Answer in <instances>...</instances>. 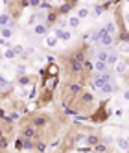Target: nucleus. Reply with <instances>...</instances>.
Here are the masks:
<instances>
[{"label": "nucleus", "mask_w": 129, "mask_h": 153, "mask_svg": "<svg viewBox=\"0 0 129 153\" xmlns=\"http://www.w3.org/2000/svg\"><path fill=\"white\" fill-rule=\"evenodd\" d=\"M0 37H2L4 41H9V39L15 37V26H13V22H9L7 26L0 28Z\"/></svg>", "instance_id": "1"}, {"label": "nucleus", "mask_w": 129, "mask_h": 153, "mask_svg": "<svg viewBox=\"0 0 129 153\" xmlns=\"http://www.w3.org/2000/svg\"><path fill=\"white\" fill-rule=\"evenodd\" d=\"M111 79H113V76H111L109 72H102V74H98V76L94 78V87H96V89H100L103 83L111 81Z\"/></svg>", "instance_id": "2"}, {"label": "nucleus", "mask_w": 129, "mask_h": 153, "mask_svg": "<svg viewBox=\"0 0 129 153\" xmlns=\"http://www.w3.org/2000/svg\"><path fill=\"white\" fill-rule=\"evenodd\" d=\"M56 37L59 39V41H72V31L70 30H64V28H57L56 30Z\"/></svg>", "instance_id": "3"}, {"label": "nucleus", "mask_w": 129, "mask_h": 153, "mask_svg": "<svg viewBox=\"0 0 129 153\" xmlns=\"http://www.w3.org/2000/svg\"><path fill=\"white\" fill-rule=\"evenodd\" d=\"M33 33H35L37 37H46V35L50 33V30H48V26H46V24L39 22V24H35V26H33Z\"/></svg>", "instance_id": "4"}, {"label": "nucleus", "mask_w": 129, "mask_h": 153, "mask_svg": "<svg viewBox=\"0 0 129 153\" xmlns=\"http://www.w3.org/2000/svg\"><path fill=\"white\" fill-rule=\"evenodd\" d=\"M98 91H100V94H102V96H111V94L114 92V87H113V83H111V81H107V83H103V85L100 87Z\"/></svg>", "instance_id": "5"}, {"label": "nucleus", "mask_w": 129, "mask_h": 153, "mask_svg": "<svg viewBox=\"0 0 129 153\" xmlns=\"http://www.w3.org/2000/svg\"><path fill=\"white\" fill-rule=\"evenodd\" d=\"M92 70H96L98 74L107 72V70H109V65H107L105 61H98V59H96V63H92Z\"/></svg>", "instance_id": "6"}, {"label": "nucleus", "mask_w": 129, "mask_h": 153, "mask_svg": "<svg viewBox=\"0 0 129 153\" xmlns=\"http://www.w3.org/2000/svg\"><path fill=\"white\" fill-rule=\"evenodd\" d=\"M44 42H46V46H48V48H56V46H57V42H59V39L56 37V33H48V35L44 37Z\"/></svg>", "instance_id": "7"}, {"label": "nucleus", "mask_w": 129, "mask_h": 153, "mask_svg": "<svg viewBox=\"0 0 129 153\" xmlns=\"http://www.w3.org/2000/svg\"><path fill=\"white\" fill-rule=\"evenodd\" d=\"M116 148L120 149L122 153H125V151H127V148H129V144H127V137H120V138H116Z\"/></svg>", "instance_id": "8"}, {"label": "nucleus", "mask_w": 129, "mask_h": 153, "mask_svg": "<svg viewBox=\"0 0 129 153\" xmlns=\"http://www.w3.org/2000/svg\"><path fill=\"white\" fill-rule=\"evenodd\" d=\"M79 24H81V19H79L78 15H72V17L68 19V28H70V30L79 28Z\"/></svg>", "instance_id": "9"}, {"label": "nucleus", "mask_w": 129, "mask_h": 153, "mask_svg": "<svg viewBox=\"0 0 129 153\" xmlns=\"http://www.w3.org/2000/svg\"><path fill=\"white\" fill-rule=\"evenodd\" d=\"M114 72H116V74H125V72H127V63H125V61H116Z\"/></svg>", "instance_id": "10"}, {"label": "nucleus", "mask_w": 129, "mask_h": 153, "mask_svg": "<svg viewBox=\"0 0 129 153\" xmlns=\"http://www.w3.org/2000/svg\"><path fill=\"white\" fill-rule=\"evenodd\" d=\"M2 56L7 59V61H13L17 56H15V52H13V48H2Z\"/></svg>", "instance_id": "11"}, {"label": "nucleus", "mask_w": 129, "mask_h": 153, "mask_svg": "<svg viewBox=\"0 0 129 153\" xmlns=\"http://www.w3.org/2000/svg\"><path fill=\"white\" fill-rule=\"evenodd\" d=\"M70 70H72V72H81V70H83V63L72 59V61H70Z\"/></svg>", "instance_id": "12"}, {"label": "nucleus", "mask_w": 129, "mask_h": 153, "mask_svg": "<svg viewBox=\"0 0 129 153\" xmlns=\"http://www.w3.org/2000/svg\"><path fill=\"white\" fill-rule=\"evenodd\" d=\"M11 89V83H9L6 78H2V76H0V92H6V91H9Z\"/></svg>", "instance_id": "13"}, {"label": "nucleus", "mask_w": 129, "mask_h": 153, "mask_svg": "<svg viewBox=\"0 0 129 153\" xmlns=\"http://www.w3.org/2000/svg\"><path fill=\"white\" fill-rule=\"evenodd\" d=\"M9 22H11V17H9V13H0V28L2 26H7Z\"/></svg>", "instance_id": "14"}, {"label": "nucleus", "mask_w": 129, "mask_h": 153, "mask_svg": "<svg viewBox=\"0 0 129 153\" xmlns=\"http://www.w3.org/2000/svg\"><path fill=\"white\" fill-rule=\"evenodd\" d=\"M103 28H105V31H107V33H111V35H116V24L113 22V20H109V22H107Z\"/></svg>", "instance_id": "15"}, {"label": "nucleus", "mask_w": 129, "mask_h": 153, "mask_svg": "<svg viewBox=\"0 0 129 153\" xmlns=\"http://www.w3.org/2000/svg\"><path fill=\"white\" fill-rule=\"evenodd\" d=\"M33 126H35V127H44V126H46V118H44V116H37V118L33 120Z\"/></svg>", "instance_id": "16"}, {"label": "nucleus", "mask_w": 129, "mask_h": 153, "mask_svg": "<svg viewBox=\"0 0 129 153\" xmlns=\"http://www.w3.org/2000/svg\"><path fill=\"white\" fill-rule=\"evenodd\" d=\"M76 15H78V17H79L81 20H83V19H87V17L90 15V11H89V9H87V7H79V9H78V13H76Z\"/></svg>", "instance_id": "17"}, {"label": "nucleus", "mask_w": 129, "mask_h": 153, "mask_svg": "<svg viewBox=\"0 0 129 153\" xmlns=\"http://www.w3.org/2000/svg\"><path fill=\"white\" fill-rule=\"evenodd\" d=\"M107 56H109V50H100L96 53V59L98 61H107Z\"/></svg>", "instance_id": "18"}, {"label": "nucleus", "mask_w": 129, "mask_h": 153, "mask_svg": "<svg viewBox=\"0 0 129 153\" xmlns=\"http://www.w3.org/2000/svg\"><path fill=\"white\" fill-rule=\"evenodd\" d=\"M11 48H13V52H15V56H22V53H24V46L19 45V42H17V45H13Z\"/></svg>", "instance_id": "19"}, {"label": "nucleus", "mask_w": 129, "mask_h": 153, "mask_svg": "<svg viewBox=\"0 0 129 153\" xmlns=\"http://www.w3.org/2000/svg\"><path fill=\"white\" fill-rule=\"evenodd\" d=\"M116 61H118V53H109V56H107V61H105V63H107V65H114Z\"/></svg>", "instance_id": "20"}, {"label": "nucleus", "mask_w": 129, "mask_h": 153, "mask_svg": "<svg viewBox=\"0 0 129 153\" xmlns=\"http://www.w3.org/2000/svg\"><path fill=\"white\" fill-rule=\"evenodd\" d=\"M33 135H35V129L33 127H26L24 129V138H33Z\"/></svg>", "instance_id": "21"}, {"label": "nucleus", "mask_w": 129, "mask_h": 153, "mask_svg": "<svg viewBox=\"0 0 129 153\" xmlns=\"http://www.w3.org/2000/svg\"><path fill=\"white\" fill-rule=\"evenodd\" d=\"M85 138H87V142H89L90 146H94V144H98V142H100V137H96V135H90V137H85Z\"/></svg>", "instance_id": "22"}, {"label": "nucleus", "mask_w": 129, "mask_h": 153, "mask_svg": "<svg viewBox=\"0 0 129 153\" xmlns=\"http://www.w3.org/2000/svg\"><path fill=\"white\" fill-rule=\"evenodd\" d=\"M81 100H83V102H87V103H90V102L94 100V96H92L90 92H83V96H81Z\"/></svg>", "instance_id": "23"}, {"label": "nucleus", "mask_w": 129, "mask_h": 153, "mask_svg": "<svg viewBox=\"0 0 129 153\" xmlns=\"http://www.w3.org/2000/svg\"><path fill=\"white\" fill-rule=\"evenodd\" d=\"M72 59H76V61H81V63H83V61H85V53H83V52H76Z\"/></svg>", "instance_id": "24"}, {"label": "nucleus", "mask_w": 129, "mask_h": 153, "mask_svg": "<svg viewBox=\"0 0 129 153\" xmlns=\"http://www.w3.org/2000/svg\"><path fill=\"white\" fill-rule=\"evenodd\" d=\"M94 146H96V151H102V153L107 149V146L105 144H100V142H98V144H94Z\"/></svg>", "instance_id": "25"}, {"label": "nucleus", "mask_w": 129, "mask_h": 153, "mask_svg": "<svg viewBox=\"0 0 129 153\" xmlns=\"http://www.w3.org/2000/svg\"><path fill=\"white\" fill-rule=\"evenodd\" d=\"M68 91H70L72 94H78V92H79V87H78V85H70V89H68Z\"/></svg>", "instance_id": "26"}, {"label": "nucleus", "mask_w": 129, "mask_h": 153, "mask_svg": "<svg viewBox=\"0 0 129 153\" xmlns=\"http://www.w3.org/2000/svg\"><path fill=\"white\" fill-rule=\"evenodd\" d=\"M41 4V0H30V6H33V7H39Z\"/></svg>", "instance_id": "27"}, {"label": "nucleus", "mask_w": 129, "mask_h": 153, "mask_svg": "<svg viewBox=\"0 0 129 153\" xmlns=\"http://www.w3.org/2000/svg\"><path fill=\"white\" fill-rule=\"evenodd\" d=\"M94 11H96V15H102V13H103V7H100V6H96V7H94Z\"/></svg>", "instance_id": "28"}, {"label": "nucleus", "mask_w": 129, "mask_h": 153, "mask_svg": "<svg viewBox=\"0 0 129 153\" xmlns=\"http://www.w3.org/2000/svg\"><path fill=\"white\" fill-rule=\"evenodd\" d=\"M122 102H124V103H127V91H124V92H122Z\"/></svg>", "instance_id": "29"}, {"label": "nucleus", "mask_w": 129, "mask_h": 153, "mask_svg": "<svg viewBox=\"0 0 129 153\" xmlns=\"http://www.w3.org/2000/svg\"><path fill=\"white\" fill-rule=\"evenodd\" d=\"M6 144H7L6 138H0V148H6Z\"/></svg>", "instance_id": "30"}, {"label": "nucleus", "mask_w": 129, "mask_h": 153, "mask_svg": "<svg viewBox=\"0 0 129 153\" xmlns=\"http://www.w3.org/2000/svg\"><path fill=\"white\" fill-rule=\"evenodd\" d=\"M0 137H2V131H0Z\"/></svg>", "instance_id": "31"}]
</instances>
